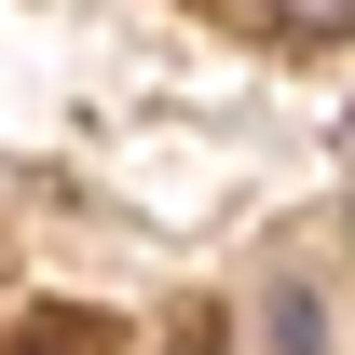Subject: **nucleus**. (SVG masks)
Wrapping results in <instances>:
<instances>
[{
    "instance_id": "1",
    "label": "nucleus",
    "mask_w": 355,
    "mask_h": 355,
    "mask_svg": "<svg viewBox=\"0 0 355 355\" xmlns=\"http://www.w3.org/2000/svg\"><path fill=\"white\" fill-rule=\"evenodd\" d=\"M246 14H260L273 42H342L355 28V0H246Z\"/></svg>"
},
{
    "instance_id": "2",
    "label": "nucleus",
    "mask_w": 355,
    "mask_h": 355,
    "mask_svg": "<svg viewBox=\"0 0 355 355\" xmlns=\"http://www.w3.org/2000/svg\"><path fill=\"white\" fill-rule=\"evenodd\" d=\"M0 355H123V342H110V328H83V314H42V328H14Z\"/></svg>"
}]
</instances>
